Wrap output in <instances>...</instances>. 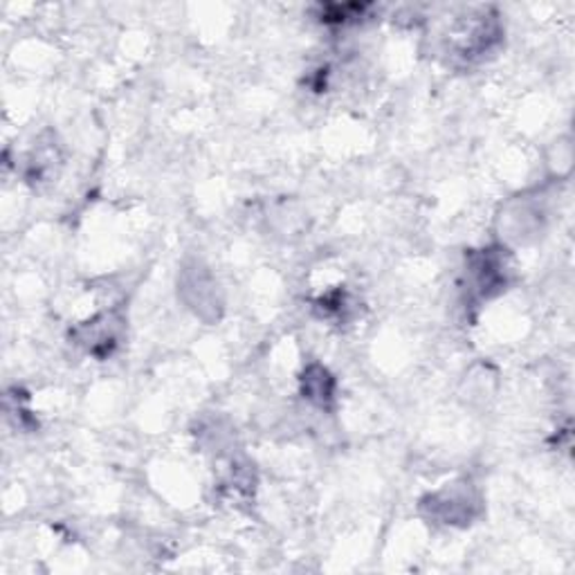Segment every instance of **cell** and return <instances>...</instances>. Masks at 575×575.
I'll return each instance as SVG.
<instances>
[{
	"instance_id": "2",
	"label": "cell",
	"mask_w": 575,
	"mask_h": 575,
	"mask_svg": "<svg viewBox=\"0 0 575 575\" xmlns=\"http://www.w3.org/2000/svg\"><path fill=\"white\" fill-rule=\"evenodd\" d=\"M122 323L124 317L115 310L111 313H99L88 323L77 331V340L82 346H86L88 353L97 357H106L115 351L122 338Z\"/></svg>"
},
{
	"instance_id": "3",
	"label": "cell",
	"mask_w": 575,
	"mask_h": 575,
	"mask_svg": "<svg viewBox=\"0 0 575 575\" xmlns=\"http://www.w3.org/2000/svg\"><path fill=\"white\" fill-rule=\"evenodd\" d=\"M425 506L443 524H470L477 513V499L470 488L452 486L439 494H431Z\"/></svg>"
},
{
	"instance_id": "4",
	"label": "cell",
	"mask_w": 575,
	"mask_h": 575,
	"mask_svg": "<svg viewBox=\"0 0 575 575\" xmlns=\"http://www.w3.org/2000/svg\"><path fill=\"white\" fill-rule=\"evenodd\" d=\"M302 391H304V399L323 407L333 401L335 380L331 378V374L327 369L315 365V367L306 369V374L302 378Z\"/></svg>"
},
{
	"instance_id": "1",
	"label": "cell",
	"mask_w": 575,
	"mask_h": 575,
	"mask_svg": "<svg viewBox=\"0 0 575 575\" xmlns=\"http://www.w3.org/2000/svg\"><path fill=\"white\" fill-rule=\"evenodd\" d=\"M509 261L499 247H488L481 252H473L467 257V283L465 291L470 299H488L497 295L509 281Z\"/></svg>"
}]
</instances>
